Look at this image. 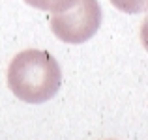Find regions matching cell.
<instances>
[{"label":"cell","instance_id":"277c9868","mask_svg":"<svg viewBox=\"0 0 148 140\" xmlns=\"http://www.w3.org/2000/svg\"><path fill=\"white\" fill-rule=\"evenodd\" d=\"M111 4L124 13H143L146 11L148 0H111Z\"/></svg>","mask_w":148,"mask_h":140},{"label":"cell","instance_id":"6da1fadb","mask_svg":"<svg viewBox=\"0 0 148 140\" xmlns=\"http://www.w3.org/2000/svg\"><path fill=\"white\" fill-rule=\"evenodd\" d=\"M62 71L56 58L47 50L28 49L19 52L8 67V86L25 103L40 105L60 90Z\"/></svg>","mask_w":148,"mask_h":140},{"label":"cell","instance_id":"3957f363","mask_svg":"<svg viewBox=\"0 0 148 140\" xmlns=\"http://www.w3.org/2000/svg\"><path fill=\"white\" fill-rule=\"evenodd\" d=\"M28 6L36 7L41 11H53V13H60L66 11L77 2V0H25Z\"/></svg>","mask_w":148,"mask_h":140},{"label":"cell","instance_id":"7a4b0ae2","mask_svg":"<svg viewBox=\"0 0 148 140\" xmlns=\"http://www.w3.org/2000/svg\"><path fill=\"white\" fill-rule=\"evenodd\" d=\"M101 19L103 15L98 0H77L69 10L51 17V30L64 43L79 45L96 36Z\"/></svg>","mask_w":148,"mask_h":140}]
</instances>
